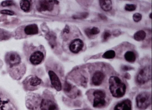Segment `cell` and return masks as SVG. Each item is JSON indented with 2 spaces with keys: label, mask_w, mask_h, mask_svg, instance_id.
<instances>
[{
  "label": "cell",
  "mask_w": 152,
  "mask_h": 110,
  "mask_svg": "<svg viewBox=\"0 0 152 110\" xmlns=\"http://www.w3.org/2000/svg\"><path fill=\"white\" fill-rule=\"evenodd\" d=\"M109 90L112 96L115 98L123 97L125 94V84L118 76H112L109 79Z\"/></svg>",
  "instance_id": "6da1fadb"
},
{
  "label": "cell",
  "mask_w": 152,
  "mask_h": 110,
  "mask_svg": "<svg viewBox=\"0 0 152 110\" xmlns=\"http://www.w3.org/2000/svg\"><path fill=\"white\" fill-rule=\"evenodd\" d=\"M38 32V27L36 24L20 26L15 31V38L16 39H23L27 36L37 34Z\"/></svg>",
  "instance_id": "7a4b0ae2"
},
{
  "label": "cell",
  "mask_w": 152,
  "mask_h": 110,
  "mask_svg": "<svg viewBox=\"0 0 152 110\" xmlns=\"http://www.w3.org/2000/svg\"><path fill=\"white\" fill-rule=\"evenodd\" d=\"M25 54L27 60L31 64L34 65H38L41 63L44 60L45 55L43 52L39 50L31 49L28 50L24 49Z\"/></svg>",
  "instance_id": "3957f363"
},
{
  "label": "cell",
  "mask_w": 152,
  "mask_h": 110,
  "mask_svg": "<svg viewBox=\"0 0 152 110\" xmlns=\"http://www.w3.org/2000/svg\"><path fill=\"white\" fill-rule=\"evenodd\" d=\"M151 94L147 92H142L136 96V101L138 108L141 110H145L151 103Z\"/></svg>",
  "instance_id": "277c9868"
},
{
  "label": "cell",
  "mask_w": 152,
  "mask_h": 110,
  "mask_svg": "<svg viewBox=\"0 0 152 110\" xmlns=\"http://www.w3.org/2000/svg\"><path fill=\"white\" fill-rule=\"evenodd\" d=\"M4 61L7 65L10 68L19 66L21 62L20 55L15 51L7 52L4 56Z\"/></svg>",
  "instance_id": "5b68a950"
},
{
  "label": "cell",
  "mask_w": 152,
  "mask_h": 110,
  "mask_svg": "<svg viewBox=\"0 0 152 110\" xmlns=\"http://www.w3.org/2000/svg\"><path fill=\"white\" fill-rule=\"evenodd\" d=\"M41 79L36 76L30 75L26 77L23 82V89L28 91L34 90L42 84Z\"/></svg>",
  "instance_id": "8992f818"
},
{
  "label": "cell",
  "mask_w": 152,
  "mask_h": 110,
  "mask_svg": "<svg viewBox=\"0 0 152 110\" xmlns=\"http://www.w3.org/2000/svg\"><path fill=\"white\" fill-rule=\"evenodd\" d=\"M151 68L149 67H145L141 69L137 76L136 81L139 85L145 84L151 79Z\"/></svg>",
  "instance_id": "52a82bcc"
},
{
  "label": "cell",
  "mask_w": 152,
  "mask_h": 110,
  "mask_svg": "<svg viewBox=\"0 0 152 110\" xmlns=\"http://www.w3.org/2000/svg\"><path fill=\"white\" fill-rule=\"evenodd\" d=\"M94 97L93 106L96 108H101L104 107L106 105L105 100L106 94L104 91L100 90H95L93 93Z\"/></svg>",
  "instance_id": "ba28073f"
},
{
  "label": "cell",
  "mask_w": 152,
  "mask_h": 110,
  "mask_svg": "<svg viewBox=\"0 0 152 110\" xmlns=\"http://www.w3.org/2000/svg\"><path fill=\"white\" fill-rule=\"evenodd\" d=\"M4 95L0 91V110H17L14 103Z\"/></svg>",
  "instance_id": "9c48e42d"
},
{
  "label": "cell",
  "mask_w": 152,
  "mask_h": 110,
  "mask_svg": "<svg viewBox=\"0 0 152 110\" xmlns=\"http://www.w3.org/2000/svg\"><path fill=\"white\" fill-rule=\"evenodd\" d=\"M39 108L41 110H59L57 104L53 100L48 98L42 99Z\"/></svg>",
  "instance_id": "30bf717a"
},
{
  "label": "cell",
  "mask_w": 152,
  "mask_h": 110,
  "mask_svg": "<svg viewBox=\"0 0 152 110\" xmlns=\"http://www.w3.org/2000/svg\"><path fill=\"white\" fill-rule=\"evenodd\" d=\"M54 3L56 4V1H39L37 6V9L39 11H51L53 8Z\"/></svg>",
  "instance_id": "8fae6325"
},
{
  "label": "cell",
  "mask_w": 152,
  "mask_h": 110,
  "mask_svg": "<svg viewBox=\"0 0 152 110\" xmlns=\"http://www.w3.org/2000/svg\"><path fill=\"white\" fill-rule=\"evenodd\" d=\"M48 74L53 86L57 91H61L62 89V84L58 76L52 70H49Z\"/></svg>",
  "instance_id": "7c38bea8"
},
{
  "label": "cell",
  "mask_w": 152,
  "mask_h": 110,
  "mask_svg": "<svg viewBox=\"0 0 152 110\" xmlns=\"http://www.w3.org/2000/svg\"><path fill=\"white\" fill-rule=\"evenodd\" d=\"M83 46L84 43L82 40L80 39H76L71 42L69 48L72 53L76 54L82 50Z\"/></svg>",
  "instance_id": "4fadbf2b"
},
{
  "label": "cell",
  "mask_w": 152,
  "mask_h": 110,
  "mask_svg": "<svg viewBox=\"0 0 152 110\" xmlns=\"http://www.w3.org/2000/svg\"><path fill=\"white\" fill-rule=\"evenodd\" d=\"M132 104L128 99H125L117 103L115 106L114 110H132Z\"/></svg>",
  "instance_id": "5bb4252c"
},
{
  "label": "cell",
  "mask_w": 152,
  "mask_h": 110,
  "mask_svg": "<svg viewBox=\"0 0 152 110\" xmlns=\"http://www.w3.org/2000/svg\"><path fill=\"white\" fill-rule=\"evenodd\" d=\"M105 76L101 71H98L94 74L92 78V83L95 86L100 85L103 82Z\"/></svg>",
  "instance_id": "9a60e30c"
},
{
  "label": "cell",
  "mask_w": 152,
  "mask_h": 110,
  "mask_svg": "<svg viewBox=\"0 0 152 110\" xmlns=\"http://www.w3.org/2000/svg\"><path fill=\"white\" fill-rule=\"evenodd\" d=\"M99 4L101 8L104 11H109L112 9V2L110 0H100Z\"/></svg>",
  "instance_id": "2e32d148"
},
{
  "label": "cell",
  "mask_w": 152,
  "mask_h": 110,
  "mask_svg": "<svg viewBox=\"0 0 152 110\" xmlns=\"http://www.w3.org/2000/svg\"><path fill=\"white\" fill-rule=\"evenodd\" d=\"M31 1L27 0L20 1L19 4L20 9L25 12H29L31 7Z\"/></svg>",
  "instance_id": "e0dca14e"
},
{
  "label": "cell",
  "mask_w": 152,
  "mask_h": 110,
  "mask_svg": "<svg viewBox=\"0 0 152 110\" xmlns=\"http://www.w3.org/2000/svg\"><path fill=\"white\" fill-rule=\"evenodd\" d=\"M124 57L126 61L130 63L134 62L136 59L135 54L131 51H127L124 54Z\"/></svg>",
  "instance_id": "ac0fdd59"
},
{
  "label": "cell",
  "mask_w": 152,
  "mask_h": 110,
  "mask_svg": "<svg viewBox=\"0 0 152 110\" xmlns=\"http://www.w3.org/2000/svg\"><path fill=\"white\" fill-rule=\"evenodd\" d=\"M146 32L143 30H140L137 31L134 34V39L138 41H140L144 39L146 36Z\"/></svg>",
  "instance_id": "d6986e66"
},
{
  "label": "cell",
  "mask_w": 152,
  "mask_h": 110,
  "mask_svg": "<svg viewBox=\"0 0 152 110\" xmlns=\"http://www.w3.org/2000/svg\"><path fill=\"white\" fill-rule=\"evenodd\" d=\"M85 32L88 36L91 37L99 33L100 30L98 27H94L91 29L87 28L85 30Z\"/></svg>",
  "instance_id": "ffe728a7"
},
{
  "label": "cell",
  "mask_w": 152,
  "mask_h": 110,
  "mask_svg": "<svg viewBox=\"0 0 152 110\" xmlns=\"http://www.w3.org/2000/svg\"><path fill=\"white\" fill-rule=\"evenodd\" d=\"M12 34L9 32L0 28V40H5L10 39Z\"/></svg>",
  "instance_id": "44dd1931"
},
{
  "label": "cell",
  "mask_w": 152,
  "mask_h": 110,
  "mask_svg": "<svg viewBox=\"0 0 152 110\" xmlns=\"http://www.w3.org/2000/svg\"><path fill=\"white\" fill-rule=\"evenodd\" d=\"M115 56V53L112 50H108L105 52L102 55L103 58L105 59H110L114 58Z\"/></svg>",
  "instance_id": "7402d4cb"
},
{
  "label": "cell",
  "mask_w": 152,
  "mask_h": 110,
  "mask_svg": "<svg viewBox=\"0 0 152 110\" xmlns=\"http://www.w3.org/2000/svg\"><path fill=\"white\" fill-rule=\"evenodd\" d=\"M1 5L3 7H8L14 5L15 3L13 0L4 1L1 3Z\"/></svg>",
  "instance_id": "603a6c76"
},
{
  "label": "cell",
  "mask_w": 152,
  "mask_h": 110,
  "mask_svg": "<svg viewBox=\"0 0 152 110\" xmlns=\"http://www.w3.org/2000/svg\"><path fill=\"white\" fill-rule=\"evenodd\" d=\"M137 7L136 5L132 4H127L124 7L125 9L128 11H132L135 10Z\"/></svg>",
  "instance_id": "cb8c5ba5"
},
{
  "label": "cell",
  "mask_w": 152,
  "mask_h": 110,
  "mask_svg": "<svg viewBox=\"0 0 152 110\" xmlns=\"http://www.w3.org/2000/svg\"><path fill=\"white\" fill-rule=\"evenodd\" d=\"M142 15L139 13H135L133 15V20L136 22H139L142 19Z\"/></svg>",
  "instance_id": "d4e9b609"
},
{
  "label": "cell",
  "mask_w": 152,
  "mask_h": 110,
  "mask_svg": "<svg viewBox=\"0 0 152 110\" xmlns=\"http://www.w3.org/2000/svg\"><path fill=\"white\" fill-rule=\"evenodd\" d=\"M0 13L2 14L9 15H13L15 14L13 11L7 9H4L0 10Z\"/></svg>",
  "instance_id": "484cf974"
},
{
  "label": "cell",
  "mask_w": 152,
  "mask_h": 110,
  "mask_svg": "<svg viewBox=\"0 0 152 110\" xmlns=\"http://www.w3.org/2000/svg\"><path fill=\"white\" fill-rule=\"evenodd\" d=\"M72 88L71 85L67 82H65L64 89L65 91L69 92L70 91Z\"/></svg>",
  "instance_id": "4316f807"
},
{
  "label": "cell",
  "mask_w": 152,
  "mask_h": 110,
  "mask_svg": "<svg viewBox=\"0 0 152 110\" xmlns=\"http://www.w3.org/2000/svg\"><path fill=\"white\" fill-rule=\"evenodd\" d=\"M111 36V34L107 31H105L103 34V38L104 41L107 40Z\"/></svg>",
  "instance_id": "83f0119b"
},
{
  "label": "cell",
  "mask_w": 152,
  "mask_h": 110,
  "mask_svg": "<svg viewBox=\"0 0 152 110\" xmlns=\"http://www.w3.org/2000/svg\"><path fill=\"white\" fill-rule=\"evenodd\" d=\"M121 68L123 71H126L132 69V68L126 65H124L122 66Z\"/></svg>",
  "instance_id": "f1b7e54d"
},
{
  "label": "cell",
  "mask_w": 152,
  "mask_h": 110,
  "mask_svg": "<svg viewBox=\"0 0 152 110\" xmlns=\"http://www.w3.org/2000/svg\"><path fill=\"white\" fill-rule=\"evenodd\" d=\"M99 17L102 20H107V17L104 14L102 13L98 14Z\"/></svg>",
  "instance_id": "f546056e"
},
{
  "label": "cell",
  "mask_w": 152,
  "mask_h": 110,
  "mask_svg": "<svg viewBox=\"0 0 152 110\" xmlns=\"http://www.w3.org/2000/svg\"><path fill=\"white\" fill-rule=\"evenodd\" d=\"M151 14H152L151 13L149 14V17L151 19L152 18V15H151Z\"/></svg>",
  "instance_id": "4dcf8cb0"
},
{
  "label": "cell",
  "mask_w": 152,
  "mask_h": 110,
  "mask_svg": "<svg viewBox=\"0 0 152 110\" xmlns=\"http://www.w3.org/2000/svg\"><path fill=\"white\" fill-rule=\"evenodd\" d=\"M75 110H82V109H76Z\"/></svg>",
  "instance_id": "1f68e13d"
}]
</instances>
